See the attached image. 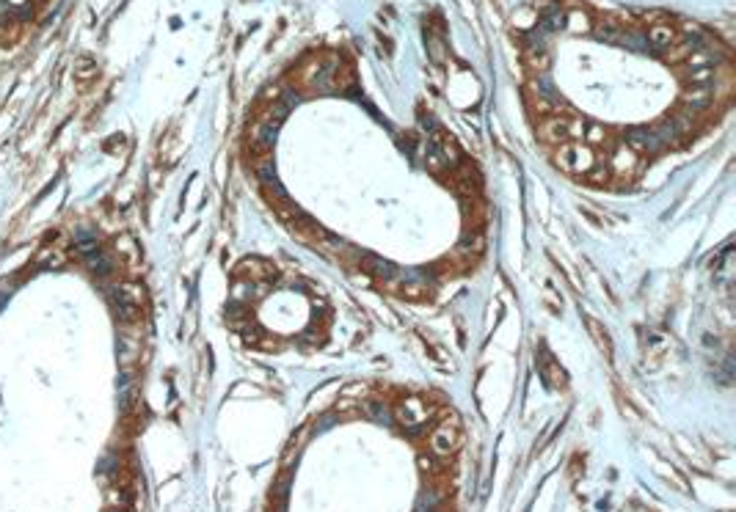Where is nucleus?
Wrapping results in <instances>:
<instances>
[{
	"instance_id": "nucleus-2",
	"label": "nucleus",
	"mask_w": 736,
	"mask_h": 512,
	"mask_svg": "<svg viewBox=\"0 0 736 512\" xmlns=\"http://www.w3.org/2000/svg\"><path fill=\"white\" fill-rule=\"evenodd\" d=\"M455 440H458V433H455V427H449V424H444V427H439L433 436H431V446H433V452L436 454H449V449L455 446Z\"/></svg>"
},
{
	"instance_id": "nucleus-5",
	"label": "nucleus",
	"mask_w": 736,
	"mask_h": 512,
	"mask_svg": "<svg viewBox=\"0 0 736 512\" xmlns=\"http://www.w3.org/2000/svg\"><path fill=\"white\" fill-rule=\"evenodd\" d=\"M565 25V17H563V11L560 8H549L544 17H541V31H549V34H554V31H560Z\"/></svg>"
},
{
	"instance_id": "nucleus-4",
	"label": "nucleus",
	"mask_w": 736,
	"mask_h": 512,
	"mask_svg": "<svg viewBox=\"0 0 736 512\" xmlns=\"http://www.w3.org/2000/svg\"><path fill=\"white\" fill-rule=\"evenodd\" d=\"M687 102L695 108H706L711 102V86H692L687 91Z\"/></svg>"
},
{
	"instance_id": "nucleus-3",
	"label": "nucleus",
	"mask_w": 736,
	"mask_h": 512,
	"mask_svg": "<svg viewBox=\"0 0 736 512\" xmlns=\"http://www.w3.org/2000/svg\"><path fill=\"white\" fill-rule=\"evenodd\" d=\"M648 44H651L654 50H667V47L673 44V28H670V25H657V28H651V34H648Z\"/></svg>"
},
{
	"instance_id": "nucleus-1",
	"label": "nucleus",
	"mask_w": 736,
	"mask_h": 512,
	"mask_svg": "<svg viewBox=\"0 0 736 512\" xmlns=\"http://www.w3.org/2000/svg\"><path fill=\"white\" fill-rule=\"evenodd\" d=\"M400 419H403L405 427H419V424H425V422L431 419V410L419 403V400H408V403L400 407Z\"/></svg>"
}]
</instances>
